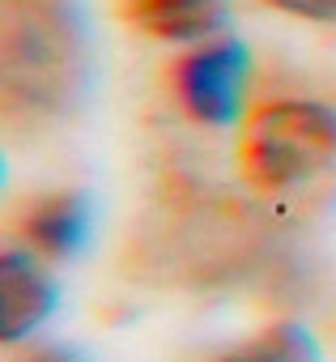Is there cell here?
I'll use <instances>...</instances> for the list:
<instances>
[{
  "label": "cell",
  "instance_id": "obj_7",
  "mask_svg": "<svg viewBox=\"0 0 336 362\" xmlns=\"http://www.w3.org/2000/svg\"><path fill=\"white\" fill-rule=\"evenodd\" d=\"M213 362H323L315 332L298 320H272L268 328L251 332L247 341L222 349Z\"/></svg>",
  "mask_w": 336,
  "mask_h": 362
},
{
  "label": "cell",
  "instance_id": "obj_5",
  "mask_svg": "<svg viewBox=\"0 0 336 362\" xmlns=\"http://www.w3.org/2000/svg\"><path fill=\"white\" fill-rule=\"evenodd\" d=\"M18 230H22V243L35 256H43V260H73L98 235V205L81 188L47 192V197L26 205Z\"/></svg>",
  "mask_w": 336,
  "mask_h": 362
},
{
  "label": "cell",
  "instance_id": "obj_2",
  "mask_svg": "<svg viewBox=\"0 0 336 362\" xmlns=\"http://www.w3.org/2000/svg\"><path fill=\"white\" fill-rule=\"evenodd\" d=\"M239 166L251 188L289 197L336 170V107L319 98H272L247 111Z\"/></svg>",
  "mask_w": 336,
  "mask_h": 362
},
{
  "label": "cell",
  "instance_id": "obj_8",
  "mask_svg": "<svg viewBox=\"0 0 336 362\" xmlns=\"http://www.w3.org/2000/svg\"><path fill=\"white\" fill-rule=\"evenodd\" d=\"M264 9L285 13L294 22H311V26H336V0H260Z\"/></svg>",
  "mask_w": 336,
  "mask_h": 362
},
{
  "label": "cell",
  "instance_id": "obj_1",
  "mask_svg": "<svg viewBox=\"0 0 336 362\" xmlns=\"http://www.w3.org/2000/svg\"><path fill=\"white\" fill-rule=\"evenodd\" d=\"M98 56L81 0H0V107L13 124L68 119L94 90Z\"/></svg>",
  "mask_w": 336,
  "mask_h": 362
},
{
  "label": "cell",
  "instance_id": "obj_4",
  "mask_svg": "<svg viewBox=\"0 0 336 362\" xmlns=\"http://www.w3.org/2000/svg\"><path fill=\"white\" fill-rule=\"evenodd\" d=\"M60 307V281L47 273L43 256L30 247H9L0 256V337L9 345L35 337Z\"/></svg>",
  "mask_w": 336,
  "mask_h": 362
},
{
  "label": "cell",
  "instance_id": "obj_3",
  "mask_svg": "<svg viewBox=\"0 0 336 362\" xmlns=\"http://www.w3.org/2000/svg\"><path fill=\"white\" fill-rule=\"evenodd\" d=\"M247 77H251V52L239 39H209L188 47L171 73H166V86H171L175 107L205 128H230L243 115L247 103Z\"/></svg>",
  "mask_w": 336,
  "mask_h": 362
},
{
  "label": "cell",
  "instance_id": "obj_6",
  "mask_svg": "<svg viewBox=\"0 0 336 362\" xmlns=\"http://www.w3.org/2000/svg\"><path fill=\"white\" fill-rule=\"evenodd\" d=\"M124 18L162 43H209L230 18V0H124Z\"/></svg>",
  "mask_w": 336,
  "mask_h": 362
},
{
  "label": "cell",
  "instance_id": "obj_9",
  "mask_svg": "<svg viewBox=\"0 0 336 362\" xmlns=\"http://www.w3.org/2000/svg\"><path fill=\"white\" fill-rule=\"evenodd\" d=\"M18 362H85V354L77 345H39V349H30Z\"/></svg>",
  "mask_w": 336,
  "mask_h": 362
}]
</instances>
